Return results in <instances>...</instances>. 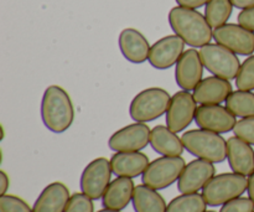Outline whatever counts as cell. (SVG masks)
Masks as SVG:
<instances>
[{
	"label": "cell",
	"instance_id": "5",
	"mask_svg": "<svg viewBox=\"0 0 254 212\" xmlns=\"http://www.w3.org/2000/svg\"><path fill=\"white\" fill-rule=\"evenodd\" d=\"M171 97L165 89L151 87L139 92L129 107V116L134 122H153L166 114Z\"/></svg>",
	"mask_w": 254,
	"mask_h": 212
},
{
	"label": "cell",
	"instance_id": "35",
	"mask_svg": "<svg viewBox=\"0 0 254 212\" xmlns=\"http://www.w3.org/2000/svg\"><path fill=\"white\" fill-rule=\"evenodd\" d=\"M233 4V6L237 7V9L245 10L248 7L254 6V0H231Z\"/></svg>",
	"mask_w": 254,
	"mask_h": 212
},
{
	"label": "cell",
	"instance_id": "8",
	"mask_svg": "<svg viewBox=\"0 0 254 212\" xmlns=\"http://www.w3.org/2000/svg\"><path fill=\"white\" fill-rule=\"evenodd\" d=\"M112 174L111 160L106 158L94 159L82 171L79 179L81 191L92 200H99L112 183Z\"/></svg>",
	"mask_w": 254,
	"mask_h": 212
},
{
	"label": "cell",
	"instance_id": "16",
	"mask_svg": "<svg viewBox=\"0 0 254 212\" xmlns=\"http://www.w3.org/2000/svg\"><path fill=\"white\" fill-rule=\"evenodd\" d=\"M232 84L228 79L217 76L203 78L193 89V98L201 106H213L226 102L232 93Z\"/></svg>",
	"mask_w": 254,
	"mask_h": 212
},
{
	"label": "cell",
	"instance_id": "20",
	"mask_svg": "<svg viewBox=\"0 0 254 212\" xmlns=\"http://www.w3.org/2000/svg\"><path fill=\"white\" fill-rule=\"evenodd\" d=\"M134 190L135 186L133 179L117 176V179H114L107 188L102 198V205L109 210H124L133 200Z\"/></svg>",
	"mask_w": 254,
	"mask_h": 212
},
{
	"label": "cell",
	"instance_id": "38",
	"mask_svg": "<svg viewBox=\"0 0 254 212\" xmlns=\"http://www.w3.org/2000/svg\"><path fill=\"white\" fill-rule=\"evenodd\" d=\"M206 212H216V211H206Z\"/></svg>",
	"mask_w": 254,
	"mask_h": 212
},
{
	"label": "cell",
	"instance_id": "27",
	"mask_svg": "<svg viewBox=\"0 0 254 212\" xmlns=\"http://www.w3.org/2000/svg\"><path fill=\"white\" fill-rule=\"evenodd\" d=\"M236 86L241 91H253L254 89V55L242 62L236 77Z\"/></svg>",
	"mask_w": 254,
	"mask_h": 212
},
{
	"label": "cell",
	"instance_id": "12",
	"mask_svg": "<svg viewBox=\"0 0 254 212\" xmlns=\"http://www.w3.org/2000/svg\"><path fill=\"white\" fill-rule=\"evenodd\" d=\"M195 122L198 128L215 132L218 134H225L233 131L237 119L227 107L213 104V106L197 107Z\"/></svg>",
	"mask_w": 254,
	"mask_h": 212
},
{
	"label": "cell",
	"instance_id": "31",
	"mask_svg": "<svg viewBox=\"0 0 254 212\" xmlns=\"http://www.w3.org/2000/svg\"><path fill=\"white\" fill-rule=\"evenodd\" d=\"M220 212H254V203L250 198H237L222 205Z\"/></svg>",
	"mask_w": 254,
	"mask_h": 212
},
{
	"label": "cell",
	"instance_id": "36",
	"mask_svg": "<svg viewBox=\"0 0 254 212\" xmlns=\"http://www.w3.org/2000/svg\"><path fill=\"white\" fill-rule=\"evenodd\" d=\"M247 193H248V198L254 203V173L251 174L248 176V186H247Z\"/></svg>",
	"mask_w": 254,
	"mask_h": 212
},
{
	"label": "cell",
	"instance_id": "6",
	"mask_svg": "<svg viewBox=\"0 0 254 212\" xmlns=\"http://www.w3.org/2000/svg\"><path fill=\"white\" fill-rule=\"evenodd\" d=\"M198 52L205 69L213 76L228 81L236 79L242 64L235 52L220 44H207L201 47Z\"/></svg>",
	"mask_w": 254,
	"mask_h": 212
},
{
	"label": "cell",
	"instance_id": "7",
	"mask_svg": "<svg viewBox=\"0 0 254 212\" xmlns=\"http://www.w3.org/2000/svg\"><path fill=\"white\" fill-rule=\"evenodd\" d=\"M186 163L181 156H161L148 165L141 175L144 185L155 190H164L180 179Z\"/></svg>",
	"mask_w": 254,
	"mask_h": 212
},
{
	"label": "cell",
	"instance_id": "22",
	"mask_svg": "<svg viewBox=\"0 0 254 212\" xmlns=\"http://www.w3.org/2000/svg\"><path fill=\"white\" fill-rule=\"evenodd\" d=\"M150 145L154 151L163 156H181L185 150L183 139L165 126H156L151 129Z\"/></svg>",
	"mask_w": 254,
	"mask_h": 212
},
{
	"label": "cell",
	"instance_id": "14",
	"mask_svg": "<svg viewBox=\"0 0 254 212\" xmlns=\"http://www.w3.org/2000/svg\"><path fill=\"white\" fill-rule=\"evenodd\" d=\"M216 168L213 163L203 159H195L186 164L180 179L178 189L181 194H195L202 190L206 184L215 176Z\"/></svg>",
	"mask_w": 254,
	"mask_h": 212
},
{
	"label": "cell",
	"instance_id": "25",
	"mask_svg": "<svg viewBox=\"0 0 254 212\" xmlns=\"http://www.w3.org/2000/svg\"><path fill=\"white\" fill-rule=\"evenodd\" d=\"M231 0H210L205 7V17L212 29L227 24L233 11Z\"/></svg>",
	"mask_w": 254,
	"mask_h": 212
},
{
	"label": "cell",
	"instance_id": "19",
	"mask_svg": "<svg viewBox=\"0 0 254 212\" xmlns=\"http://www.w3.org/2000/svg\"><path fill=\"white\" fill-rule=\"evenodd\" d=\"M149 158L141 151H121L111 158L113 174L122 178H138L149 165Z\"/></svg>",
	"mask_w": 254,
	"mask_h": 212
},
{
	"label": "cell",
	"instance_id": "1",
	"mask_svg": "<svg viewBox=\"0 0 254 212\" xmlns=\"http://www.w3.org/2000/svg\"><path fill=\"white\" fill-rule=\"evenodd\" d=\"M169 24L175 35L192 47H202L211 44L213 39V30L205 15L196 9L185 6L173 7L169 12Z\"/></svg>",
	"mask_w": 254,
	"mask_h": 212
},
{
	"label": "cell",
	"instance_id": "26",
	"mask_svg": "<svg viewBox=\"0 0 254 212\" xmlns=\"http://www.w3.org/2000/svg\"><path fill=\"white\" fill-rule=\"evenodd\" d=\"M207 203L202 194H181L168 205V212H206Z\"/></svg>",
	"mask_w": 254,
	"mask_h": 212
},
{
	"label": "cell",
	"instance_id": "34",
	"mask_svg": "<svg viewBox=\"0 0 254 212\" xmlns=\"http://www.w3.org/2000/svg\"><path fill=\"white\" fill-rule=\"evenodd\" d=\"M9 185H10L9 176L6 175V173H5L4 170H1L0 171V196L6 194L7 189H9Z\"/></svg>",
	"mask_w": 254,
	"mask_h": 212
},
{
	"label": "cell",
	"instance_id": "2",
	"mask_svg": "<svg viewBox=\"0 0 254 212\" xmlns=\"http://www.w3.org/2000/svg\"><path fill=\"white\" fill-rule=\"evenodd\" d=\"M41 118L52 133H64L72 126L74 108L68 93L60 86H50L44 92Z\"/></svg>",
	"mask_w": 254,
	"mask_h": 212
},
{
	"label": "cell",
	"instance_id": "30",
	"mask_svg": "<svg viewBox=\"0 0 254 212\" xmlns=\"http://www.w3.org/2000/svg\"><path fill=\"white\" fill-rule=\"evenodd\" d=\"M233 133L242 141L254 145V117H248L238 121L233 128Z\"/></svg>",
	"mask_w": 254,
	"mask_h": 212
},
{
	"label": "cell",
	"instance_id": "3",
	"mask_svg": "<svg viewBox=\"0 0 254 212\" xmlns=\"http://www.w3.org/2000/svg\"><path fill=\"white\" fill-rule=\"evenodd\" d=\"M186 150L193 156L211 163H223L227 159V141L221 134L206 129H191L181 137Z\"/></svg>",
	"mask_w": 254,
	"mask_h": 212
},
{
	"label": "cell",
	"instance_id": "37",
	"mask_svg": "<svg viewBox=\"0 0 254 212\" xmlns=\"http://www.w3.org/2000/svg\"><path fill=\"white\" fill-rule=\"evenodd\" d=\"M97 212H121V211H116V210H109V209H103V210H99Z\"/></svg>",
	"mask_w": 254,
	"mask_h": 212
},
{
	"label": "cell",
	"instance_id": "17",
	"mask_svg": "<svg viewBox=\"0 0 254 212\" xmlns=\"http://www.w3.org/2000/svg\"><path fill=\"white\" fill-rule=\"evenodd\" d=\"M227 160L233 173L250 176L254 173V150L251 144L238 137L227 141Z\"/></svg>",
	"mask_w": 254,
	"mask_h": 212
},
{
	"label": "cell",
	"instance_id": "33",
	"mask_svg": "<svg viewBox=\"0 0 254 212\" xmlns=\"http://www.w3.org/2000/svg\"><path fill=\"white\" fill-rule=\"evenodd\" d=\"M210 0H176L180 6L190 7V9H198L201 6H205Z\"/></svg>",
	"mask_w": 254,
	"mask_h": 212
},
{
	"label": "cell",
	"instance_id": "11",
	"mask_svg": "<svg viewBox=\"0 0 254 212\" xmlns=\"http://www.w3.org/2000/svg\"><path fill=\"white\" fill-rule=\"evenodd\" d=\"M150 128L145 123H134L117 131L109 138L108 146L116 153L140 151L150 144Z\"/></svg>",
	"mask_w": 254,
	"mask_h": 212
},
{
	"label": "cell",
	"instance_id": "13",
	"mask_svg": "<svg viewBox=\"0 0 254 212\" xmlns=\"http://www.w3.org/2000/svg\"><path fill=\"white\" fill-rule=\"evenodd\" d=\"M185 52V41L178 35H169L158 40L149 52V64L158 70L175 66Z\"/></svg>",
	"mask_w": 254,
	"mask_h": 212
},
{
	"label": "cell",
	"instance_id": "21",
	"mask_svg": "<svg viewBox=\"0 0 254 212\" xmlns=\"http://www.w3.org/2000/svg\"><path fill=\"white\" fill-rule=\"evenodd\" d=\"M69 191L62 183H52L42 190L32 206L34 212H64L69 201Z\"/></svg>",
	"mask_w": 254,
	"mask_h": 212
},
{
	"label": "cell",
	"instance_id": "9",
	"mask_svg": "<svg viewBox=\"0 0 254 212\" xmlns=\"http://www.w3.org/2000/svg\"><path fill=\"white\" fill-rule=\"evenodd\" d=\"M197 102L189 91L176 92L171 97L166 112V127L175 133L184 132L192 121H195Z\"/></svg>",
	"mask_w": 254,
	"mask_h": 212
},
{
	"label": "cell",
	"instance_id": "4",
	"mask_svg": "<svg viewBox=\"0 0 254 212\" xmlns=\"http://www.w3.org/2000/svg\"><path fill=\"white\" fill-rule=\"evenodd\" d=\"M248 179L237 173L215 175L202 189V196L208 206L217 208L233 199L241 198L247 191Z\"/></svg>",
	"mask_w": 254,
	"mask_h": 212
},
{
	"label": "cell",
	"instance_id": "10",
	"mask_svg": "<svg viewBox=\"0 0 254 212\" xmlns=\"http://www.w3.org/2000/svg\"><path fill=\"white\" fill-rule=\"evenodd\" d=\"M213 40L236 55L250 56L254 52V32L240 24H225L213 29Z\"/></svg>",
	"mask_w": 254,
	"mask_h": 212
},
{
	"label": "cell",
	"instance_id": "18",
	"mask_svg": "<svg viewBox=\"0 0 254 212\" xmlns=\"http://www.w3.org/2000/svg\"><path fill=\"white\" fill-rule=\"evenodd\" d=\"M118 44L123 56L131 64H143L149 59L151 46L139 30L124 29L119 35Z\"/></svg>",
	"mask_w": 254,
	"mask_h": 212
},
{
	"label": "cell",
	"instance_id": "32",
	"mask_svg": "<svg viewBox=\"0 0 254 212\" xmlns=\"http://www.w3.org/2000/svg\"><path fill=\"white\" fill-rule=\"evenodd\" d=\"M238 24L254 32V6L242 10L237 17Z\"/></svg>",
	"mask_w": 254,
	"mask_h": 212
},
{
	"label": "cell",
	"instance_id": "15",
	"mask_svg": "<svg viewBox=\"0 0 254 212\" xmlns=\"http://www.w3.org/2000/svg\"><path fill=\"white\" fill-rule=\"evenodd\" d=\"M175 66L176 83L183 91H193L202 81L205 66L197 50H186Z\"/></svg>",
	"mask_w": 254,
	"mask_h": 212
},
{
	"label": "cell",
	"instance_id": "23",
	"mask_svg": "<svg viewBox=\"0 0 254 212\" xmlns=\"http://www.w3.org/2000/svg\"><path fill=\"white\" fill-rule=\"evenodd\" d=\"M131 204L135 212H168V205L158 190L144 184L135 186Z\"/></svg>",
	"mask_w": 254,
	"mask_h": 212
},
{
	"label": "cell",
	"instance_id": "29",
	"mask_svg": "<svg viewBox=\"0 0 254 212\" xmlns=\"http://www.w3.org/2000/svg\"><path fill=\"white\" fill-rule=\"evenodd\" d=\"M0 212H34L22 199L15 195L0 196Z\"/></svg>",
	"mask_w": 254,
	"mask_h": 212
},
{
	"label": "cell",
	"instance_id": "28",
	"mask_svg": "<svg viewBox=\"0 0 254 212\" xmlns=\"http://www.w3.org/2000/svg\"><path fill=\"white\" fill-rule=\"evenodd\" d=\"M64 212H94L93 200L83 193H76L69 198Z\"/></svg>",
	"mask_w": 254,
	"mask_h": 212
},
{
	"label": "cell",
	"instance_id": "24",
	"mask_svg": "<svg viewBox=\"0 0 254 212\" xmlns=\"http://www.w3.org/2000/svg\"><path fill=\"white\" fill-rule=\"evenodd\" d=\"M226 107L240 118L254 117V93L251 91H233L226 99Z\"/></svg>",
	"mask_w": 254,
	"mask_h": 212
}]
</instances>
